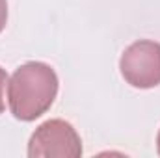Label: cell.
<instances>
[{"label": "cell", "mask_w": 160, "mask_h": 158, "mask_svg": "<svg viewBox=\"0 0 160 158\" xmlns=\"http://www.w3.org/2000/svg\"><path fill=\"white\" fill-rule=\"evenodd\" d=\"M8 22V0H0V32Z\"/></svg>", "instance_id": "obj_5"}, {"label": "cell", "mask_w": 160, "mask_h": 158, "mask_svg": "<svg viewBox=\"0 0 160 158\" xmlns=\"http://www.w3.org/2000/svg\"><path fill=\"white\" fill-rule=\"evenodd\" d=\"M119 69L127 84L138 89H149L160 84V43L136 41L125 48Z\"/></svg>", "instance_id": "obj_3"}, {"label": "cell", "mask_w": 160, "mask_h": 158, "mask_svg": "<svg viewBox=\"0 0 160 158\" xmlns=\"http://www.w3.org/2000/svg\"><path fill=\"white\" fill-rule=\"evenodd\" d=\"M6 82H8V75L0 67V114L4 112V86H6Z\"/></svg>", "instance_id": "obj_4"}, {"label": "cell", "mask_w": 160, "mask_h": 158, "mask_svg": "<svg viewBox=\"0 0 160 158\" xmlns=\"http://www.w3.org/2000/svg\"><path fill=\"white\" fill-rule=\"evenodd\" d=\"M82 141L75 126L63 119H48L36 128L28 141L30 158H78Z\"/></svg>", "instance_id": "obj_2"}, {"label": "cell", "mask_w": 160, "mask_h": 158, "mask_svg": "<svg viewBox=\"0 0 160 158\" xmlns=\"http://www.w3.org/2000/svg\"><path fill=\"white\" fill-rule=\"evenodd\" d=\"M157 151H158V155H160V132H158V136H157Z\"/></svg>", "instance_id": "obj_6"}, {"label": "cell", "mask_w": 160, "mask_h": 158, "mask_svg": "<svg viewBox=\"0 0 160 158\" xmlns=\"http://www.w3.org/2000/svg\"><path fill=\"white\" fill-rule=\"evenodd\" d=\"M58 95V77L43 62H26L11 75L8 84V102L13 117L34 121L41 117Z\"/></svg>", "instance_id": "obj_1"}]
</instances>
